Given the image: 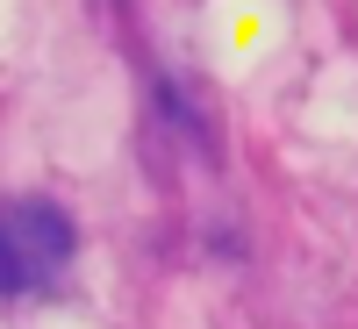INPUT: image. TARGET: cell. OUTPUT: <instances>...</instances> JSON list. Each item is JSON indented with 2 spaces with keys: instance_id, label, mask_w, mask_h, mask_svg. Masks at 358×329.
<instances>
[{
  "instance_id": "1",
  "label": "cell",
  "mask_w": 358,
  "mask_h": 329,
  "mask_svg": "<svg viewBox=\"0 0 358 329\" xmlns=\"http://www.w3.org/2000/svg\"><path fill=\"white\" fill-rule=\"evenodd\" d=\"M65 258H72V222L50 200H15L0 215V293L50 286Z\"/></svg>"
}]
</instances>
